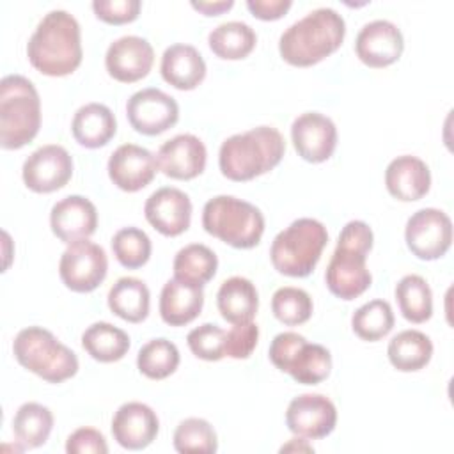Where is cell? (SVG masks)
Returning <instances> with one entry per match:
<instances>
[{"label": "cell", "instance_id": "obj_1", "mask_svg": "<svg viewBox=\"0 0 454 454\" xmlns=\"http://www.w3.org/2000/svg\"><path fill=\"white\" fill-rule=\"evenodd\" d=\"M34 69L46 76H66L82 64V32L73 14L53 9L43 16L27 43Z\"/></svg>", "mask_w": 454, "mask_h": 454}, {"label": "cell", "instance_id": "obj_2", "mask_svg": "<svg viewBox=\"0 0 454 454\" xmlns=\"http://www.w3.org/2000/svg\"><path fill=\"white\" fill-rule=\"evenodd\" d=\"M346 21L332 7H319L289 25L280 39V57L296 67H309L332 55L344 41Z\"/></svg>", "mask_w": 454, "mask_h": 454}, {"label": "cell", "instance_id": "obj_3", "mask_svg": "<svg viewBox=\"0 0 454 454\" xmlns=\"http://www.w3.org/2000/svg\"><path fill=\"white\" fill-rule=\"evenodd\" d=\"M372 241V231L362 220H351L342 227L325 273L333 296L349 301L369 289L372 277L367 268V255Z\"/></svg>", "mask_w": 454, "mask_h": 454}, {"label": "cell", "instance_id": "obj_4", "mask_svg": "<svg viewBox=\"0 0 454 454\" xmlns=\"http://www.w3.org/2000/svg\"><path fill=\"white\" fill-rule=\"evenodd\" d=\"M286 153L282 133L273 126H257L225 138L218 165L231 181H250L275 168Z\"/></svg>", "mask_w": 454, "mask_h": 454}, {"label": "cell", "instance_id": "obj_5", "mask_svg": "<svg viewBox=\"0 0 454 454\" xmlns=\"http://www.w3.org/2000/svg\"><path fill=\"white\" fill-rule=\"evenodd\" d=\"M41 128V99L34 83L21 74L0 80V145L21 149Z\"/></svg>", "mask_w": 454, "mask_h": 454}, {"label": "cell", "instance_id": "obj_6", "mask_svg": "<svg viewBox=\"0 0 454 454\" xmlns=\"http://www.w3.org/2000/svg\"><path fill=\"white\" fill-rule=\"evenodd\" d=\"M202 227L207 234L234 248H254L264 232V216L254 204L232 197L216 195L204 204Z\"/></svg>", "mask_w": 454, "mask_h": 454}, {"label": "cell", "instance_id": "obj_7", "mask_svg": "<svg viewBox=\"0 0 454 454\" xmlns=\"http://www.w3.org/2000/svg\"><path fill=\"white\" fill-rule=\"evenodd\" d=\"M326 243L328 232L319 220L298 218L273 238L271 264L282 275L307 277L319 262Z\"/></svg>", "mask_w": 454, "mask_h": 454}, {"label": "cell", "instance_id": "obj_8", "mask_svg": "<svg viewBox=\"0 0 454 454\" xmlns=\"http://www.w3.org/2000/svg\"><path fill=\"white\" fill-rule=\"evenodd\" d=\"M18 364L48 383H62L78 372V356L50 330L27 326L12 342Z\"/></svg>", "mask_w": 454, "mask_h": 454}, {"label": "cell", "instance_id": "obj_9", "mask_svg": "<svg viewBox=\"0 0 454 454\" xmlns=\"http://www.w3.org/2000/svg\"><path fill=\"white\" fill-rule=\"evenodd\" d=\"M271 364L301 385H317L332 371L330 351L296 332H282L270 344Z\"/></svg>", "mask_w": 454, "mask_h": 454}, {"label": "cell", "instance_id": "obj_10", "mask_svg": "<svg viewBox=\"0 0 454 454\" xmlns=\"http://www.w3.org/2000/svg\"><path fill=\"white\" fill-rule=\"evenodd\" d=\"M106 271L108 257L105 248L87 238L69 243L60 255V280L74 293L94 291L105 280Z\"/></svg>", "mask_w": 454, "mask_h": 454}, {"label": "cell", "instance_id": "obj_11", "mask_svg": "<svg viewBox=\"0 0 454 454\" xmlns=\"http://www.w3.org/2000/svg\"><path fill=\"white\" fill-rule=\"evenodd\" d=\"M404 239L415 257L422 261L440 259L450 248L452 222L442 209L422 207L408 218Z\"/></svg>", "mask_w": 454, "mask_h": 454}, {"label": "cell", "instance_id": "obj_12", "mask_svg": "<svg viewBox=\"0 0 454 454\" xmlns=\"http://www.w3.org/2000/svg\"><path fill=\"white\" fill-rule=\"evenodd\" d=\"M126 115L135 131L154 137L177 122L179 105L167 92L147 87L131 94L126 103Z\"/></svg>", "mask_w": 454, "mask_h": 454}, {"label": "cell", "instance_id": "obj_13", "mask_svg": "<svg viewBox=\"0 0 454 454\" xmlns=\"http://www.w3.org/2000/svg\"><path fill=\"white\" fill-rule=\"evenodd\" d=\"M21 176L25 186L35 193L57 192L73 176V158L62 145H41L25 160Z\"/></svg>", "mask_w": 454, "mask_h": 454}, {"label": "cell", "instance_id": "obj_14", "mask_svg": "<svg viewBox=\"0 0 454 454\" xmlns=\"http://www.w3.org/2000/svg\"><path fill=\"white\" fill-rule=\"evenodd\" d=\"M335 404L323 394H301L289 403L286 411L287 429L301 438H325L335 429Z\"/></svg>", "mask_w": 454, "mask_h": 454}, {"label": "cell", "instance_id": "obj_15", "mask_svg": "<svg viewBox=\"0 0 454 454\" xmlns=\"http://www.w3.org/2000/svg\"><path fill=\"white\" fill-rule=\"evenodd\" d=\"M293 145L305 161H326L337 147V128L333 121L319 112H305L291 124Z\"/></svg>", "mask_w": 454, "mask_h": 454}, {"label": "cell", "instance_id": "obj_16", "mask_svg": "<svg viewBox=\"0 0 454 454\" xmlns=\"http://www.w3.org/2000/svg\"><path fill=\"white\" fill-rule=\"evenodd\" d=\"M154 62L151 43L140 35H122L110 43L105 55L108 74L122 83H133L145 78Z\"/></svg>", "mask_w": 454, "mask_h": 454}, {"label": "cell", "instance_id": "obj_17", "mask_svg": "<svg viewBox=\"0 0 454 454\" xmlns=\"http://www.w3.org/2000/svg\"><path fill=\"white\" fill-rule=\"evenodd\" d=\"M206 145L204 142L192 135L181 133L163 142L156 153L158 168L172 179L188 181L200 176L206 168Z\"/></svg>", "mask_w": 454, "mask_h": 454}, {"label": "cell", "instance_id": "obj_18", "mask_svg": "<svg viewBox=\"0 0 454 454\" xmlns=\"http://www.w3.org/2000/svg\"><path fill=\"white\" fill-rule=\"evenodd\" d=\"M404 50V39L397 25L388 20L365 23L355 41L356 57L369 67H387L399 60Z\"/></svg>", "mask_w": 454, "mask_h": 454}, {"label": "cell", "instance_id": "obj_19", "mask_svg": "<svg viewBox=\"0 0 454 454\" xmlns=\"http://www.w3.org/2000/svg\"><path fill=\"white\" fill-rule=\"evenodd\" d=\"M144 215L160 234L174 238L190 227L192 200L179 188L163 186L147 197Z\"/></svg>", "mask_w": 454, "mask_h": 454}, {"label": "cell", "instance_id": "obj_20", "mask_svg": "<svg viewBox=\"0 0 454 454\" xmlns=\"http://www.w3.org/2000/svg\"><path fill=\"white\" fill-rule=\"evenodd\" d=\"M158 163L154 154L137 144L119 145L108 158V176L124 192L145 188L156 176Z\"/></svg>", "mask_w": 454, "mask_h": 454}, {"label": "cell", "instance_id": "obj_21", "mask_svg": "<svg viewBox=\"0 0 454 454\" xmlns=\"http://www.w3.org/2000/svg\"><path fill=\"white\" fill-rule=\"evenodd\" d=\"M158 431L160 420L156 411L138 401L124 403L112 419L114 440L128 450L145 449L154 442Z\"/></svg>", "mask_w": 454, "mask_h": 454}, {"label": "cell", "instance_id": "obj_22", "mask_svg": "<svg viewBox=\"0 0 454 454\" xmlns=\"http://www.w3.org/2000/svg\"><path fill=\"white\" fill-rule=\"evenodd\" d=\"M51 232L64 243L85 239L96 232V206L82 195H69L55 202L50 211Z\"/></svg>", "mask_w": 454, "mask_h": 454}, {"label": "cell", "instance_id": "obj_23", "mask_svg": "<svg viewBox=\"0 0 454 454\" xmlns=\"http://www.w3.org/2000/svg\"><path fill=\"white\" fill-rule=\"evenodd\" d=\"M385 186L392 197L403 202L422 199L431 188V172L426 161L403 154L394 158L385 170Z\"/></svg>", "mask_w": 454, "mask_h": 454}, {"label": "cell", "instance_id": "obj_24", "mask_svg": "<svg viewBox=\"0 0 454 454\" xmlns=\"http://www.w3.org/2000/svg\"><path fill=\"white\" fill-rule=\"evenodd\" d=\"M161 76L179 90H193L206 78V62L192 44L176 43L161 55Z\"/></svg>", "mask_w": 454, "mask_h": 454}, {"label": "cell", "instance_id": "obj_25", "mask_svg": "<svg viewBox=\"0 0 454 454\" xmlns=\"http://www.w3.org/2000/svg\"><path fill=\"white\" fill-rule=\"evenodd\" d=\"M204 291L199 286L172 278L163 284L160 294V316L170 326L192 323L202 310Z\"/></svg>", "mask_w": 454, "mask_h": 454}, {"label": "cell", "instance_id": "obj_26", "mask_svg": "<svg viewBox=\"0 0 454 454\" xmlns=\"http://www.w3.org/2000/svg\"><path fill=\"white\" fill-rule=\"evenodd\" d=\"M71 131L80 145L87 149H98L114 138L117 131V121L106 105L87 103L76 110L71 122Z\"/></svg>", "mask_w": 454, "mask_h": 454}, {"label": "cell", "instance_id": "obj_27", "mask_svg": "<svg viewBox=\"0 0 454 454\" xmlns=\"http://www.w3.org/2000/svg\"><path fill=\"white\" fill-rule=\"evenodd\" d=\"M220 316L231 325L252 321L259 309L255 286L245 277H231L222 282L216 293Z\"/></svg>", "mask_w": 454, "mask_h": 454}, {"label": "cell", "instance_id": "obj_28", "mask_svg": "<svg viewBox=\"0 0 454 454\" xmlns=\"http://www.w3.org/2000/svg\"><path fill=\"white\" fill-rule=\"evenodd\" d=\"M387 355L397 371L415 372L429 364L433 356V342L420 330H403L390 339Z\"/></svg>", "mask_w": 454, "mask_h": 454}, {"label": "cell", "instance_id": "obj_29", "mask_svg": "<svg viewBox=\"0 0 454 454\" xmlns=\"http://www.w3.org/2000/svg\"><path fill=\"white\" fill-rule=\"evenodd\" d=\"M151 305L149 287L135 277H121L108 291L110 310L128 323H140L147 317Z\"/></svg>", "mask_w": 454, "mask_h": 454}, {"label": "cell", "instance_id": "obj_30", "mask_svg": "<svg viewBox=\"0 0 454 454\" xmlns=\"http://www.w3.org/2000/svg\"><path fill=\"white\" fill-rule=\"evenodd\" d=\"M257 35L245 21H225L215 27L207 35V44L218 59L239 60L252 53Z\"/></svg>", "mask_w": 454, "mask_h": 454}, {"label": "cell", "instance_id": "obj_31", "mask_svg": "<svg viewBox=\"0 0 454 454\" xmlns=\"http://www.w3.org/2000/svg\"><path fill=\"white\" fill-rule=\"evenodd\" d=\"M172 268L174 278L202 287L215 277L218 257L209 247L202 243H190L176 254Z\"/></svg>", "mask_w": 454, "mask_h": 454}, {"label": "cell", "instance_id": "obj_32", "mask_svg": "<svg viewBox=\"0 0 454 454\" xmlns=\"http://www.w3.org/2000/svg\"><path fill=\"white\" fill-rule=\"evenodd\" d=\"M51 429L53 413L39 403H25L14 413L12 433L23 450L44 445Z\"/></svg>", "mask_w": 454, "mask_h": 454}, {"label": "cell", "instance_id": "obj_33", "mask_svg": "<svg viewBox=\"0 0 454 454\" xmlns=\"http://www.w3.org/2000/svg\"><path fill=\"white\" fill-rule=\"evenodd\" d=\"M83 349L98 362L110 364L121 360L129 349V337L124 330L114 326L112 323L99 321L92 323L82 333Z\"/></svg>", "mask_w": 454, "mask_h": 454}, {"label": "cell", "instance_id": "obj_34", "mask_svg": "<svg viewBox=\"0 0 454 454\" xmlns=\"http://www.w3.org/2000/svg\"><path fill=\"white\" fill-rule=\"evenodd\" d=\"M395 300L403 317L410 323H426L433 316V293L420 275H404L395 284Z\"/></svg>", "mask_w": 454, "mask_h": 454}, {"label": "cell", "instance_id": "obj_35", "mask_svg": "<svg viewBox=\"0 0 454 454\" xmlns=\"http://www.w3.org/2000/svg\"><path fill=\"white\" fill-rule=\"evenodd\" d=\"M179 360L177 346L168 339L158 337L138 349L137 367L149 380H163L176 372Z\"/></svg>", "mask_w": 454, "mask_h": 454}, {"label": "cell", "instance_id": "obj_36", "mask_svg": "<svg viewBox=\"0 0 454 454\" xmlns=\"http://www.w3.org/2000/svg\"><path fill=\"white\" fill-rule=\"evenodd\" d=\"M351 328L362 340H380L394 328V312L388 301L371 300L358 307L351 317Z\"/></svg>", "mask_w": 454, "mask_h": 454}, {"label": "cell", "instance_id": "obj_37", "mask_svg": "<svg viewBox=\"0 0 454 454\" xmlns=\"http://www.w3.org/2000/svg\"><path fill=\"white\" fill-rule=\"evenodd\" d=\"M312 309L314 305L310 294L300 287L284 286L278 287L271 296L273 316L287 326H296L309 321Z\"/></svg>", "mask_w": 454, "mask_h": 454}, {"label": "cell", "instance_id": "obj_38", "mask_svg": "<svg viewBox=\"0 0 454 454\" xmlns=\"http://www.w3.org/2000/svg\"><path fill=\"white\" fill-rule=\"evenodd\" d=\"M115 259L128 270L142 268L153 252L149 236L138 227H122L112 238Z\"/></svg>", "mask_w": 454, "mask_h": 454}, {"label": "cell", "instance_id": "obj_39", "mask_svg": "<svg viewBox=\"0 0 454 454\" xmlns=\"http://www.w3.org/2000/svg\"><path fill=\"white\" fill-rule=\"evenodd\" d=\"M174 449L177 452H216L218 438L213 426L199 417L184 419L174 431Z\"/></svg>", "mask_w": 454, "mask_h": 454}, {"label": "cell", "instance_id": "obj_40", "mask_svg": "<svg viewBox=\"0 0 454 454\" xmlns=\"http://www.w3.org/2000/svg\"><path fill=\"white\" fill-rule=\"evenodd\" d=\"M186 342L197 358L216 362L225 356V330L215 323H204L190 330Z\"/></svg>", "mask_w": 454, "mask_h": 454}, {"label": "cell", "instance_id": "obj_41", "mask_svg": "<svg viewBox=\"0 0 454 454\" xmlns=\"http://www.w3.org/2000/svg\"><path fill=\"white\" fill-rule=\"evenodd\" d=\"M259 328L254 321L232 325L231 330H225V356L245 360L252 355L257 346Z\"/></svg>", "mask_w": 454, "mask_h": 454}, {"label": "cell", "instance_id": "obj_42", "mask_svg": "<svg viewBox=\"0 0 454 454\" xmlns=\"http://www.w3.org/2000/svg\"><path fill=\"white\" fill-rule=\"evenodd\" d=\"M142 4L138 0H94L92 11L98 20L110 25L131 23L138 18Z\"/></svg>", "mask_w": 454, "mask_h": 454}, {"label": "cell", "instance_id": "obj_43", "mask_svg": "<svg viewBox=\"0 0 454 454\" xmlns=\"http://www.w3.org/2000/svg\"><path fill=\"white\" fill-rule=\"evenodd\" d=\"M67 454H106L108 445L103 436L94 427H78L67 436L66 442Z\"/></svg>", "mask_w": 454, "mask_h": 454}, {"label": "cell", "instance_id": "obj_44", "mask_svg": "<svg viewBox=\"0 0 454 454\" xmlns=\"http://www.w3.org/2000/svg\"><path fill=\"white\" fill-rule=\"evenodd\" d=\"M291 0H247V9L259 20L271 21L282 18L289 9Z\"/></svg>", "mask_w": 454, "mask_h": 454}, {"label": "cell", "instance_id": "obj_45", "mask_svg": "<svg viewBox=\"0 0 454 454\" xmlns=\"http://www.w3.org/2000/svg\"><path fill=\"white\" fill-rule=\"evenodd\" d=\"M234 2L232 0H206V2H192V7L199 12H202L204 16H218L229 9H232Z\"/></svg>", "mask_w": 454, "mask_h": 454}, {"label": "cell", "instance_id": "obj_46", "mask_svg": "<svg viewBox=\"0 0 454 454\" xmlns=\"http://www.w3.org/2000/svg\"><path fill=\"white\" fill-rule=\"evenodd\" d=\"M305 440H301V436L300 438H293L287 445H282V452L284 450H305V452H314V449L310 447V445H307V443H303Z\"/></svg>", "mask_w": 454, "mask_h": 454}]
</instances>
